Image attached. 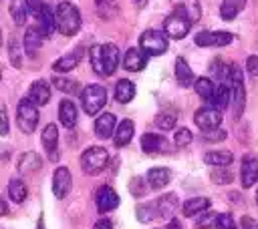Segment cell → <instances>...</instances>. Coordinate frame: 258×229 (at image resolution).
<instances>
[{
  "label": "cell",
  "mask_w": 258,
  "mask_h": 229,
  "mask_svg": "<svg viewBox=\"0 0 258 229\" xmlns=\"http://www.w3.org/2000/svg\"><path fill=\"white\" fill-rule=\"evenodd\" d=\"M169 42H167V34L163 30H145L141 36H139V48L147 54V56H159L167 50Z\"/></svg>",
  "instance_id": "5b68a950"
},
{
  "label": "cell",
  "mask_w": 258,
  "mask_h": 229,
  "mask_svg": "<svg viewBox=\"0 0 258 229\" xmlns=\"http://www.w3.org/2000/svg\"><path fill=\"white\" fill-rule=\"evenodd\" d=\"M0 80H2V68H0Z\"/></svg>",
  "instance_id": "94428289"
},
{
  "label": "cell",
  "mask_w": 258,
  "mask_h": 229,
  "mask_svg": "<svg viewBox=\"0 0 258 229\" xmlns=\"http://www.w3.org/2000/svg\"><path fill=\"white\" fill-rule=\"evenodd\" d=\"M8 56H10V64L12 66H16V68L22 66V46L14 36L8 42Z\"/></svg>",
  "instance_id": "60d3db41"
},
{
  "label": "cell",
  "mask_w": 258,
  "mask_h": 229,
  "mask_svg": "<svg viewBox=\"0 0 258 229\" xmlns=\"http://www.w3.org/2000/svg\"><path fill=\"white\" fill-rule=\"evenodd\" d=\"M145 179H147V185L151 189H163L171 181V171L167 167H151L147 171Z\"/></svg>",
  "instance_id": "d4e9b609"
},
{
  "label": "cell",
  "mask_w": 258,
  "mask_h": 229,
  "mask_svg": "<svg viewBox=\"0 0 258 229\" xmlns=\"http://www.w3.org/2000/svg\"><path fill=\"white\" fill-rule=\"evenodd\" d=\"M256 205H258V191H256Z\"/></svg>",
  "instance_id": "91938a15"
},
{
  "label": "cell",
  "mask_w": 258,
  "mask_h": 229,
  "mask_svg": "<svg viewBox=\"0 0 258 229\" xmlns=\"http://www.w3.org/2000/svg\"><path fill=\"white\" fill-rule=\"evenodd\" d=\"M210 179H212L216 185H228V183L234 181V175H232L228 169H224V167H216V169L210 173Z\"/></svg>",
  "instance_id": "b9f144b4"
},
{
  "label": "cell",
  "mask_w": 258,
  "mask_h": 229,
  "mask_svg": "<svg viewBox=\"0 0 258 229\" xmlns=\"http://www.w3.org/2000/svg\"><path fill=\"white\" fill-rule=\"evenodd\" d=\"M171 6H173V12L185 16L191 24L200 20L202 16V6H200V0H171Z\"/></svg>",
  "instance_id": "9a60e30c"
},
{
  "label": "cell",
  "mask_w": 258,
  "mask_h": 229,
  "mask_svg": "<svg viewBox=\"0 0 258 229\" xmlns=\"http://www.w3.org/2000/svg\"><path fill=\"white\" fill-rule=\"evenodd\" d=\"M8 197H10V201L16 203V205H20V203L26 201L28 189H26V185H24V181H22L20 177L10 179V183H8Z\"/></svg>",
  "instance_id": "f546056e"
},
{
  "label": "cell",
  "mask_w": 258,
  "mask_h": 229,
  "mask_svg": "<svg viewBox=\"0 0 258 229\" xmlns=\"http://www.w3.org/2000/svg\"><path fill=\"white\" fill-rule=\"evenodd\" d=\"M71 187H73V177H71L69 167H58L52 175V193H54V197L64 199L71 193Z\"/></svg>",
  "instance_id": "4fadbf2b"
},
{
  "label": "cell",
  "mask_w": 258,
  "mask_h": 229,
  "mask_svg": "<svg viewBox=\"0 0 258 229\" xmlns=\"http://www.w3.org/2000/svg\"><path fill=\"white\" fill-rule=\"evenodd\" d=\"M216 227H218V229H238L236 223H234V219H232V215H228V213H220V215H218Z\"/></svg>",
  "instance_id": "c3c4849f"
},
{
  "label": "cell",
  "mask_w": 258,
  "mask_h": 229,
  "mask_svg": "<svg viewBox=\"0 0 258 229\" xmlns=\"http://www.w3.org/2000/svg\"><path fill=\"white\" fill-rule=\"evenodd\" d=\"M246 72L254 82H258V56L252 54L246 58Z\"/></svg>",
  "instance_id": "7dc6e473"
},
{
  "label": "cell",
  "mask_w": 258,
  "mask_h": 229,
  "mask_svg": "<svg viewBox=\"0 0 258 229\" xmlns=\"http://www.w3.org/2000/svg\"><path fill=\"white\" fill-rule=\"evenodd\" d=\"M93 229H113V223H111L107 217H103V219H99V221L93 225Z\"/></svg>",
  "instance_id": "f5cc1de1"
},
{
  "label": "cell",
  "mask_w": 258,
  "mask_h": 229,
  "mask_svg": "<svg viewBox=\"0 0 258 229\" xmlns=\"http://www.w3.org/2000/svg\"><path fill=\"white\" fill-rule=\"evenodd\" d=\"M210 209V199L208 197H191L187 199L183 205H181V213L185 217H196V215H202Z\"/></svg>",
  "instance_id": "83f0119b"
},
{
  "label": "cell",
  "mask_w": 258,
  "mask_h": 229,
  "mask_svg": "<svg viewBox=\"0 0 258 229\" xmlns=\"http://www.w3.org/2000/svg\"><path fill=\"white\" fill-rule=\"evenodd\" d=\"M145 177H133L131 181H129V191H131V195H135V197H143L145 193H147V187H145Z\"/></svg>",
  "instance_id": "7bdbcfd3"
},
{
  "label": "cell",
  "mask_w": 258,
  "mask_h": 229,
  "mask_svg": "<svg viewBox=\"0 0 258 229\" xmlns=\"http://www.w3.org/2000/svg\"><path fill=\"white\" fill-rule=\"evenodd\" d=\"M28 98L36 104V106H44L50 100V86L46 80H36L30 84L28 88Z\"/></svg>",
  "instance_id": "cb8c5ba5"
},
{
  "label": "cell",
  "mask_w": 258,
  "mask_h": 229,
  "mask_svg": "<svg viewBox=\"0 0 258 229\" xmlns=\"http://www.w3.org/2000/svg\"><path fill=\"white\" fill-rule=\"evenodd\" d=\"M246 6V0H222V6H220V16L222 20L230 22L234 20Z\"/></svg>",
  "instance_id": "1f68e13d"
},
{
  "label": "cell",
  "mask_w": 258,
  "mask_h": 229,
  "mask_svg": "<svg viewBox=\"0 0 258 229\" xmlns=\"http://www.w3.org/2000/svg\"><path fill=\"white\" fill-rule=\"evenodd\" d=\"M95 8H97V14L101 18H113L119 14V4L117 0H95Z\"/></svg>",
  "instance_id": "d590c367"
},
{
  "label": "cell",
  "mask_w": 258,
  "mask_h": 229,
  "mask_svg": "<svg viewBox=\"0 0 258 229\" xmlns=\"http://www.w3.org/2000/svg\"><path fill=\"white\" fill-rule=\"evenodd\" d=\"M189 28H191V22H189L185 16L177 14V12H171V14L163 20V32L167 34V38H173V40L185 38L187 32H189Z\"/></svg>",
  "instance_id": "52a82bcc"
},
{
  "label": "cell",
  "mask_w": 258,
  "mask_h": 229,
  "mask_svg": "<svg viewBox=\"0 0 258 229\" xmlns=\"http://www.w3.org/2000/svg\"><path fill=\"white\" fill-rule=\"evenodd\" d=\"M36 26L44 34V38H50L52 32L56 30V18H54V12H52V8L48 4H44L40 8V12L36 14Z\"/></svg>",
  "instance_id": "e0dca14e"
},
{
  "label": "cell",
  "mask_w": 258,
  "mask_h": 229,
  "mask_svg": "<svg viewBox=\"0 0 258 229\" xmlns=\"http://www.w3.org/2000/svg\"><path fill=\"white\" fill-rule=\"evenodd\" d=\"M109 163V153L103 147H89L81 155V167L87 175H97L101 173Z\"/></svg>",
  "instance_id": "8992f818"
},
{
  "label": "cell",
  "mask_w": 258,
  "mask_h": 229,
  "mask_svg": "<svg viewBox=\"0 0 258 229\" xmlns=\"http://www.w3.org/2000/svg\"><path fill=\"white\" fill-rule=\"evenodd\" d=\"M4 215H8V203H6L4 197L0 195V217H4Z\"/></svg>",
  "instance_id": "9f6ffc18"
},
{
  "label": "cell",
  "mask_w": 258,
  "mask_h": 229,
  "mask_svg": "<svg viewBox=\"0 0 258 229\" xmlns=\"http://www.w3.org/2000/svg\"><path fill=\"white\" fill-rule=\"evenodd\" d=\"M54 18H56V30L62 36H75L81 30L83 18H81L79 8L73 2H67V0L60 2L54 10Z\"/></svg>",
  "instance_id": "6da1fadb"
},
{
  "label": "cell",
  "mask_w": 258,
  "mask_h": 229,
  "mask_svg": "<svg viewBox=\"0 0 258 229\" xmlns=\"http://www.w3.org/2000/svg\"><path fill=\"white\" fill-rule=\"evenodd\" d=\"M117 131V117L113 112H101L95 121V135L99 139H109Z\"/></svg>",
  "instance_id": "2e32d148"
},
{
  "label": "cell",
  "mask_w": 258,
  "mask_h": 229,
  "mask_svg": "<svg viewBox=\"0 0 258 229\" xmlns=\"http://www.w3.org/2000/svg\"><path fill=\"white\" fill-rule=\"evenodd\" d=\"M167 229H181V223H179L177 219H169V223H167Z\"/></svg>",
  "instance_id": "6f0895ef"
},
{
  "label": "cell",
  "mask_w": 258,
  "mask_h": 229,
  "mask_svg": "<svg viewBox=\"0 0 258 229\" xmlns=\"http://www.w3.org/2000/svg\"><path fill=\"white\" fill-rule=\"evenodd\" d=\"M194 123L200 127V131H210V129H218L222 123V110L214 108V106H204L198 108L194 114Z\"/></svg>",
  "instance_id": "9c48e42d"
},
{
  "label": "cell",
  "mask_w": 258,
  "mask_h": 229,
  "mask_svg": "<svg viewBox=\"0 0 258 229\" xmlns=\"http://www.w3.org/2000/svg\"><path fill=\"white\" fill-rule=\"evenodd\" d=\"M228 104H230V86H226L224 82H220L216 86V92H214V98H212V104L210 106H214L218 110H224Z\"/></svg>",
  "instance_id": "e575fe53"
},
{
  "label": "cell",
  "mask_w": 258,
  "mask_h": 229,
  "mask_svg": "<svg viewBox=\"0 0 258 229\" xmlns=\"http://www.w3.org/2000/svg\"><path fill=\"white\" fill-rule=\"evenodd\" d=\"M204 161L212 167H228L234 161V155L230 151H208L204 155Z\"/></svg>",
  "instance_id": "836d02e7"
},
{
  "label": "cell",
  "mask_w": 258,
  "mask_h": 229,
  "mask_svg": "<svg viewBox=\"0 0 258 229\" xmlns=\"http://www.w3.org/2000/svg\"><path fill=\"white\" fill-rule=\"evenodd\" d=\"M81 58H83V46H77V48L71 50L69 54L56 58L54 64H52V70H54V72H69V70L77 68V64L81 62Z\"/></svg>",
  "instance_id": "7402d4cb"
},
{
  "label": "cell",
  "mask_w": 258,
  "mask_h": 229,
  "mask_svg": "<svg viewBox=\"0 0 258 229\" xmlns=\"http://www.w3.org/2000/svg\"><path fill=\"white\" fill-rule=\"evenodd\" d=\"M40 143L48 155V161H58V127L48 123L44 129H42V135H40Z\"/></svg>",
  "instance_id": "7c38bea8"
},
{
  "label": "cell",
  "mask_w": 258,
  "mask_h": 229,
  "mask_svg": "<svg viewBox=\"0 0 258 229\" xmlns=\"http://www.w3.org/2000/svg\"><path fill=\"white\" fill-rule=\"evenodd\" d=\"M77 119H79V112H77V106L71 98H62L58 102V121L64 129H75L77 125Z\"/></svg>",
  "instance_id": "44dd1931"
},
{
  "label": "cell",
  "mask_w": 258,
  "mask_h": 229,
  "mask_svg": "<svg viewBox=\"0 0 258 229\" xmlns=\"http://www.w3.org/2000/svg\"><path fill=\"white\" fill-rule=\"evenodd\" d=\"M24 2H26V6H28V12H30V14H34V16H36V14L40 12V8L44 6V2H42V0H24Z\"/></svg>",
  "instance_id": "816d5d0a"
},
{
  "label": "cell",
  "mask_w": 258,
  "mask_h": 229,
  "mask_svg": "<svg viewBox=\"0 0 258 229\" xmlns=\"http://www.w3.org/2000/svg\"><path fill=\"white\" fill-rule=\"evenodd\" d=\"M95 205H97V211L99 213H109V211L117 209L119 207V195H117V191L113 187H109V185L99 187L97 193H95Z\"/></svg>",
  "instance_id": "30bf717a"
},
{
  "label": "cell",
  "mask_w": 258,
  "mask_h": 229,
  "mask_svg": "<svg viewBox=\"0 0 258 229\" xmlns=\"http://www.w3.org/2000/svg\"><path fill=\"white\" fill-rule=\"evenodd\" d=\"M242 229H258V223L252 217H242Z\"/></svg>",
  "instance_id": "db71d44e"
},
{
  "label": "cell",
  "mask_w": 258,
  "mask_h": 229,
  "mask_svg": "<svg viewBox=\"0 0 258 229\" xmlns=\"http://www.w3.org/2000/svg\"><path fill=\"white\" fill-rule=\"evenodd\" d=\"M10 16L16 24H24L28 16V6L24 0H12L10 2Z\"/></svg>",
  "instance_id": "74e56055"
},
{
  "label": "cell",
  "mask_w": 258,
  "mask_h": 229,
  "mask_svg": "<svg viewBox=\"0 0 258 229\" xmlns=\"http://www.w3.org/2000/svg\"><path fill=\"white\" fill-rule=\"evenodd\" d=\"M81 104L87 114H97L107 102V90L101 84H87L81 90Z\"/></svg>",
  "instance_id": "277c9868"
},
{
  "label": "cell",
  "mask_w": 258,
  "mask_h": 229,
  "mask_svg": "<svg viewBox=\"0 0 258 229\" xmlns=\"http://www.w3.org/2000/svg\"><path fill=\"white\" fill-rule=\"evenodd\" d=\"M133 96H135V84L131 80H127V78L117 80V84H115V100L125 104L129 100H133Z\"/></svg>",
  "instance_id": "d6a6232c"
},
{
  "label": "cell",
  "mask_w": 258,
  "mask_h": 229,
  "mask_svg": "<svg viewBox=\"0 0 258 229\" xmlns=\"http://www.w3.org/2000/svg\"><path fill=\"white\" fill-rule=\"evenodd\" d=\"M175 121H177V114H175V112L161 110V112L155 117V127L161 129V131H171V129L175 127Z\"/></svg>",
  "instance_id": "ab89813d"
},
{
  "label": "cell",
  "mask_w": 258,
  "mask_h": 229,
  "mask_svg": "<svg viewBox=\"0 0 258 229\" xmlns=\"http://www.w3.org/2000/svg\"><path fill=\"white\" fill-rule=\"evenodd\" d=\"M202 139L208 141V143H218V141L226 139V131H222L220 127L218 129H210V131H202Z\"/></svg>",
  "instance_id": "bcb514c9"
},
{
  "label": "cell",
  "mask_w": 258,
  "mask_h": 229,
  "mask_svg": "<svg viewBox=\"0 0 258 229\" xmlns=\"http://www.w3.org/2000/svg\"><path fill=\"white\" fill-rule=\"evenodd\" d=\"M191 139H194V135H191V131L185 129V127L177 129L175 135H173V143H175L177 147H187V145L191 143Z\"/></svg>",
  "instance_id": "ee69618b"
},
{
  "label": "cell",
  "mask_w": 258,
  "mask_h": 229,
  "mask_svg": "<svg viewBox=\"0 0 258 229\" xmlns=\"http://www.w3.org/2000/svg\"><path fill=\"white\" fill-rule=\"evenodd\" d=\"M216 223H218V213H204L196 221V227L198 229H212V227H216Z\"/></svg>",
  "instance_id": "f6af8a7d"
},
{
  "label": "cell",
  "mask_w": 258,
  "mask_h": 229,
  "mask_svg": "<svg viewBox=\"0 0 258 229\" xmlns=\"http://www.w3.org/2000/svg\"><path fill=\"white\" fill-rule=\"evenodd\" d=\"M0 44H2V32H0Z\"/></svg>",
  "instance_id": "6125c7cd"
},
{
  "label": "cell",
  "mask_w": 258,
  "mask_h": 229,
  "mask_svg": "<svg viewBox=\"0 0 258 229\" xmlns=\"http://www.w3.org/2000/svg\"><path fill=\"white\" fill-rule=\"evenodd\" d=\"M52 84H54L58 90H62L64 94H77V92H81V84H79L75 78L54 76V78H52Z\"/></svg>",
  "instance_id": "8d00e7d4"
},
{
  "label": "cell",
  "mask_w": 258,
  "mask_h": 229,
  "mask_svg": "<svg viewBox=\"0 0 258 229\" xmlns=\"http://www.w3.org/2000/svg\"><path fill=\"white\" fill-rule=\"evenodd\" d=\"M147 54L137 46V48H129L127 52H125V56H123V66H125V70H129V72H139V70H143L145 68V64H147Z\"/></svg>",
  "instance_id": "d6986e66"
},
{
  "label": "cell",
  "mask_w": 258,
  "mask_h": 229,
  "mask_svg": "<svg viewBox=\"0 0 258 229\" xmlns=\"http://www.w3.org/2000/svg\"><path fill=\"white\" fill-rule=\"evenodd\" d=\"M175 78H177V84L187 88L196 82V76H194V70L189 68V64L185 62L183 56H177L175 58Z\"/></svg>",
  "instance_id": "484cf974"
},
{
  "label": "cell",
  "mask_w": 258,
  "mask_h": 229,
  "mask_svg": "<svg viewBox=\"0 0 258 229\" xmlns=\"http://www.w3.org/2000/svg\"><path fill=\"white\" fill-rule=\"evenodd\" d=\"M40 167H42V159H40L38 153H34V151L22 153V155L18 157V161H16V169H18L20 175H32V173H36Z\"/></svg>",
  "instance_id": "ffe728a7"
},
{
  "label": "cell",
  "mask_w": 258,
  "mask_h": 229,
  "mask_svg": "<svg viewBox=\"0 0 258 229\" xmlns=\"http://www.w3.org/2000/svg\"><path fill=\"white\" fill-rule=\"evenodd\" d=\"M8 131H10V127H8V112H6V104H4V102H0V135H2V137H6V135H8Z\"/></svg>",
  "instance_id": "f907efd6"
},
{
  "label": "cell",
  "mask_w": 258,
  "mask_h": 229,
  "mask_svg": "<svg viewBox=\"0 0 258 229\" xmlns=\"http://www.w3.org/2000/svg\"><path fill=\"white\" fill-rule=\"evenodd\" d=\"M155 207H157L159 217L171 219L173 213H175V209H177V195H175V193H165V195H161L159 199H155Z\"/></svg>",
  "instance_id": "4316f807"
},
{
  "label": "cell",
  "mask_w": 258,
  "mask_h": 229,
  "mask_svg": "<svg viewBox=\"0 0 258 229\" xmlns=\"http://www.w3.org/2000/svg\"><path fill=\"white\" fill-rule=\"evenodd\" d=\"M240 179H242L244 189H250L252 185H256V181H258V159L254 155H244L242 167H240Z\"/></svg>",
  "instance_id": "5bb4252c"
},
{
  "label": "cell",
  "mask_w": 258,
  "mask_h": 229,
  "mask_svg": "<svg viewBox=\"0 0 258 229\" xmlns=\"http://www.w3.org/2000/svg\"><path fill=\"white\" fill-rule=\"evenodd\" d=\"M10 153H12V149H10V147H4V145H0V163L8 161V159H10Z\"/></svg>",
  "instance_id": "11a10c76"
},
{
  "label": "cell",
  "mask_w": 258,
  "mask_h": 229,
  "mask_svg": "<svg viewBox=\"0 0 258 229\" xmlns=\"http://www.w3.org/2000/svg\"><path fill=\"white\" fill-rule=\"evenodd\" d=\"M99 54H101V68H103V76H111L117 66H119V48L115 44H101L99 46Z\"/></svg>",
  "instance_id": "8fae6325"
},
{
  "label": "cell",
  "mask_w": 258,
  "mask_h": 229,
  "mask_svg": "<svg viewBox=\"0 0 258 229\" xmlns=\"http://www.w3.org/2000/svg\"><path fill=\"white\" fill-rule=\"evenodd\" d=\"M234 40V34L226 30H202L194 36V42L204 48H216V46H228Z\"/></svg>",
  "instance_id": "ba28073f"
},
{
  "label": "cell",
  "mask_w": 258,
  "mask_h": 229,
  "mask_svg": "<svg viewBox=\"0 0 258 229\" xmlns=\"http://www.w3.org/2000/svg\"><path fill=\"white\" fill-rule=\"evenodd\" d=\"M137 219L141 221V223H149V221H153L155 217H159V213H157V207H155V201L153 203H141V205H137Z\"/></svg>",
  "instance_id": "f35d334b"
},
{
  "label": "cell",
  "mask_w": 258,
  "mask_h": 229,
  "mask_svg": "<svg viewBox=\"0 0 258 229\" xmlns=\"http://www.w3.org/2000/svg\"><path fill=\"white\" fill-rule=\"evenodd\" d=\"M42 40H44V34L38 30V26L26 28V32H24V42H22L24 52H26L28 56H36V52H38L40 46H42Z\"/></svg>",
  "instance_id": "603a6c76"
},
{
  "label": "cell",
  "mask_w": 258,
  "mask_h": 229,
  "mask_svg": "<svg viewBox=\"0 0 258 229\" xmlns=\"http://www.w3.org/2000/svg\"><path fill=\"white\" fill-rule=\"evenodd\" d=\"M38 106L26 96V98H20L18 100V106H16V125L18 129L24 133V135H32L36 131V125H38Z\"/></svg>",
  "instance_id": "3957f363"
},
{
  "label": "cell",
  "mask_w": 258,
  "mask_h": 229,
  "mask_svg": "<svg viewBox=\"0 0 258 229\" xmlns=\"http://www.w3.org/2000/svg\"><path fill=\"white\" fill-rule=\"evenodd\" d=\"M194 88H196V92H198V96L202 100H206L208 104H212V98H214V92H216V84L212 82V78H208V76L196 78Z\"/></svg>",
  "instance_id": "4dcf8cb0"
},
{
  "label": "cell",
  "mask_w": 258,
  "mask_h": 229,
  "mask_svg": "<svg viewBox=\"0 0 258 229\" xmlns=\"http://www.w3.org/2000/svg\"><path fill=\"white\" fill-rule=\"evenodd\" d=\"M133 4H135L137 8H143V6L147 4V0H133Z\"/></svg>",
  "instance_id": "680465c9"
},
{
  "label": "cell",
  "mask_w": 258,
  "mask_h": 229,
  "mask_svg": "<svg viewBox=\"0 0 258 229\" xmlns=\"http://www.w3.org/2000/svg\"><path fill=\"white\" fill-rule=\"evenodd\" d=\"M141 149L149 155H155V153H169V143L157 135V133H145L141 137Z\"/></svg>",
  "instance_id": "ac0fdd59"
},
{
  "label": "cell",
  "mask_w": 258,
  "mask_h": 229,
  "mask_svg": "<svg viewBox=\"0 0 258 229\" xmlns=\"http://www.w3.org/2000/svg\"><path fill=\"white\" fill-rule=\"evenodd\" d=\"M91 66H93V70L97 72V74H101L103 76V68H101V54H99V46H93L91 48Z\"/></svg>",
  "instance_id": "681fc988"
},
{
  "label": "cell",
  "mask_w": 258,
  "mask_h": 229,
  "mask_svg": "<svg viewBox=\"0 0 258 229\" xmlns=\"http://www.w3.org/2000/svg\"><path fill=\"white\" fill-rule=\"evenodd\" d=\"M133 135H135V125H133V121H129V119L121 121V123L117 125L115 135H113V137H115V145H117V147L129 145L131 139H133Z\"/></svg>",
  "instance_id": "f1b7e54d"
},
{
  "label": "cell",
  "mask_w": 258,
  "mask_h": 229,
  "mask_svg": "<svg viewBox=\"0 0 258 229\" xmlns=\"http://www.w3.org/2000/svg\"><path fill=\"white\" fill-rule=\"evenodd\" d=\"M228 80H230V104H232V114L234 119H240L246 106V88H244V76L242 70L236 64H230L228 70Z\"/></svg>",
  "instance_id": "7a4b0ae2"
}]
</instances>
